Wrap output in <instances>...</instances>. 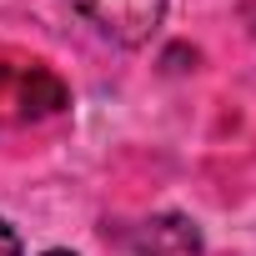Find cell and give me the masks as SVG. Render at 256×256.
<instances>
[{
  "mask_svg": "<svg viewBox=\"0 0 256 256\" xmlns=\"http://www.w3.org/2000/svg\"><path fill=\"white\" fill-rule=\"evenodd\" d=\"M70 6L116 46H146L166 16V0H70Z\"/></svg>",
  "mask_w": 256,
  "mask_h": 256,
  "instance_id": "1",
  "label": "cell"
},
{
  "mask_svg": "<svg viewBox=\"0 0 256 256\" xmlns=\"http://www.w3.org/2000/svg\"><path fill=\"white\" fill-rule=\"evenodd\" d=\"M196 251H201V236L181 216H156L131 231V256H196Z\"/></svg>",
  "mask_w": 256,
  "mask_h": 256,
  "instance_id": "2",
  "label": "cell"
},
{
  "mask_svg": "<svg viewBox=\"0 0 256 256\" xmlns=\"http://www.w3.org/2000/svg\"><path fill=\"white\" fill-rule=\"evenodd\" d=\"M66 106V86L46 70V66H30L20 76V120H40V116H56Z\"/></svg>",
  "mask_w": 256,
  "mask_h": 256,
  "instance_id": "3",
  "label": "cell"
},
{
  "mask_svg": "<svg viewBox=\"0 0 256 256\" xmlns=\"http://www.w3.org/2000/svg\"><path fill=\"white\" fill-rule=\"evenodd\" d=\"M0 256H20V236H16L6 221H0Z\"/></svg>",
  "mask_w": 256,
  "mask_h": 256,
  "instance_id": "4",
  "label": "cell"
},
{
  "mask_svg": "<svg viewBox=\"0 0 256 256\" xmlns=\"http://www.w3.org/2000/svg\"><path fill=\"white\" fill-rule=\"evenodd\" d=\"M46 256H76V251H46Z\"/></svg>",
  "mask_w": 256,
  "mask_h": 256,
  "instance_id": "5",
  "label": "cell"
}]
</instances>
